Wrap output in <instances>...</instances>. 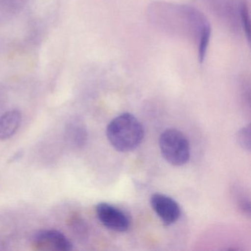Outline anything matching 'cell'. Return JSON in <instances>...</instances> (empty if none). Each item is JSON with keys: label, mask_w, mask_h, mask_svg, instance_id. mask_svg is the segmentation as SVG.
I'll list each match as a JSON object with an SVG mask.
<instances>
[{"label": "cell", "mask_w": 251, "mask_h": 251, "mask_svg": "<svg viewBox=\"0 0 251 251\" xmlns=\"http://www.w3.org/2000/svg\"><path fill=\"white\" fill-rule=\"evenodd\" d=\"M106 135L114 149L120 152H129L142 143L145 130L134 115L124 113L111 120L107 127Z\"/></svg>", "instance_id": "obj_1"}, {"label": "cell", "mask_w": 251, "mask_h": 251, "mask_svg": "<svg viewBox=\"0 0 251 251\" xmlns=\"http://www.w3.org/2000/svg\"><path fill=\"white\" fill-rule=\"evenodd\" d=\"M159 147L161 155L172 165H184L190 158L189 140L177 129L169 128L163 131L159 138Z\"/></svg>", "instance_id": "obj_2"}, {"label": "cell", "mask_w": 251, "mask_h": 251, "mask_svg": "<svg viewBox=\"0 0 251 251\" xmlns=\"http://www.w3.org/2000/svg\"><path fill=\"white\" fill-rule=\"evenodd\" d=\"M98 220L107 228L125 232L130 227V220L120 208L107 202H100L96 206Z\"/></svg>", "instance_id": "obj_3"}, {"label": "cell", "mask_w": 251, "mask_h": 251, "mask_svg": "<svg viewBox=\"0 0 251 251\" xmlns=\"http://www.w3.org/2000/svg\"><path fill=\"white\" fill-rule=\"evenodd\" d=\"M36 251H70L73 244L61 232L55 230H43L38 232L32 242Z\"/></svg>", "instance_id": "obj_4"}, {"label": "cell", "mask_w": 251, "mask_h": 251, "mask_svg": "<svg viewBox=\"0 0 251 251\" xmlns=\"http://www.w3.org/2000/svg\"><path fill=\"white\" fill-rule=\"evenodd\" d=\"M151 204L155 214L165 226L176 223L180 216V208L175 200L164 194L155 193L151 196Z\"/></svg>", "instance_id": "obj_5"}, {"label": "cell", "mask_w": 251, "mask_h": 251, "mask_svg": "<svg viewBox=\"0 0 251 251\" xmlns=\"http://www.w3.org/2000/svg\"><path fill=\"white\" fill-rule=\"evenodd\" d=\"M21 113L17 110L8 111L0 117V140L11 138L20 127Z\"/></svg>", "instance_id": "obj_6"}, {"label": "cell", "mask_w": 251, "mask_h": 251, "mask_svg": "<svg viewBox=\"0 0 251 251\" xmlns=\"http://www.w3.org/2000/svg\"><path fill=\"white\" fill-rule=\"evenodd\" d=\"M67 139L76 148L84 146L87 141V130L83 122L79 120H73L67 127Z\"/></svg>", "instance_id": "obj_7"}, {"label": "cell", "mask_w": 251, "mask_h": 251, "mask_svg": "<svg viewBox=\"0 0 251 251\" xmlns=\"http://www.w3.org/2000/svg\"><path fill=\"white\" fill-rule=\"evenodd\" d=\"M236 141L241 148L245 151H251V126L248 124L236 133Z\"/></svg>", "instance_id": "obj_8"}, {"label": "cell", "mask_w": 251, "mask_h": 251, "mask_svg": "<svg viewBox=\"0 0 251 251\" xmlns=\"http://www.w3.org/2000/svg\"><path fill=\"white\" fill-rule=\"evenodd\" d=\"M240 12V19L242 22V26L243 27L245 35L248 37V41L251 38V22H250L249 13H248V7L246 4L242 3L239 8Z\"/></svg>", "instance_id": "obj_9"}, {"label": "cell", "mask_w": 251, "mask_h": 251, "mask_svg": "<svg viewBox=\"0 0 251 251\" xmlns=\"http://www.w3.org/2000/svg\"><path fill=\"white\" fill-rule=\"evenodd\" d=\"M236 202L239 208H240L242 212L245 213V214L250 215L251 213V205H250L249 199H248L246 196L243 194L240 193V191H237V193L236 195Z\"/></svg>", "instance_id": "obj_10"}]
</instances>
